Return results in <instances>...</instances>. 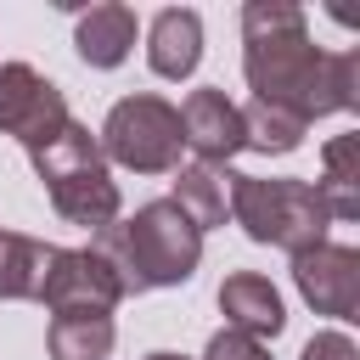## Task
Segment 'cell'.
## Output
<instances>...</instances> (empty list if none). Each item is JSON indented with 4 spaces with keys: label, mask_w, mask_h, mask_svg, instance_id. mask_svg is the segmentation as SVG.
Here are the masks:
<instances>
[{
    "label": "cell",
    "mask_w": 360,
    "mask_h": 360,
    "mask_svg": "<svg viewBox=\"0 0 360 360\" xmlns=\"http://www.w3.org/2000/svg\"><path fill=\"white\" fill-rule=\"evenodd\" d=\"M242 79L253 101L287 107L304 124L360 107V51H321L292 0L242 6Z\"/></svg>",
    "instance_id": "6da1fadb"
},
{
    "label": "cell",
    "mask_w": 360,
    "mask_h": 360,
    "mask_svg": "<svg viewBox=\"0 0 360 360\" xmlns=\"http://www.w3.org/2000/svg\"><path fill=\"white\" fill-rule=\"evenodd\" d=\"M45 197H51V208H56L68 225H79V231H90V236L107 231V225H118V214H124V191H118L112 169H84V174L51 180Z\"/></svg>",
    "instance_id": "8fae6325"
},
{
    "label": "cell",
    "mask_w": 360,
    "mask_h": 360,
    "mask_svg": "<svg viewBox=\"0 0 360 360\" xmlns=\"http://www.w3.org/2000/svg\"><path fill=\"white\" fill-rule=\"evenodd\" d=\"M135 34H141L135 11H129L124 0H101V6H90V11H79V22H73V51H79L84 68H101V73H107V68H124V62H129Z\"/></svg>",
    "instance_id": "7c38bea8"
},
{
    "label": "cell",
    "mask_w": 360,
    "mask_h": 360,
    "mask_svg": "<svg viewBox=\"0 0 360 360\" xmlns=\"http://www.w3.org/2000/svg\"><path fill=\"white\" fill-rule=\"evenodd\" d=\"M90 253L118 276V287L129 298V292H152V287H186L202 264V231L169 197H158V202H141L129 219L96 231Z\"/></svg>",
    "instance_id": "7a4b0ae2"
},
{
    "label": "cell",
    "mask_w": 360,
    "mask_h": 360,
    "mask_svg": "<svg viewBox=\"0 0 360 360\" xmlns=\"http://www.w3.org/2000/svg\"><path fill=\"white\" fill-rule=\"evenodd\" d=\"M68 96L62 84H51L39 68L28 62H0V135H11L17 146H45L62 124H68Z\"/></svg>",
    "instance_id": "5b68a950"
},
{
    "label": "cell",
    "mask_w": 360,
    "mask_h": 360,
    "mask_svg": "<svg viewBox=\"0 0 360 360\" xmlns=\"http://www.w3.org/2000/svg\"><path fill=\"white\" fill-rule=\"evenodd\" d=\"M219 315H225L231 332H248L259 343L281 338V326H287V304H281L276 281L259 276V270H231L219 281Z\"/></svg>",
    "instance_id": "9c48e42d"
},
{
    "label": "cell",
    "mask_w": 360,
    "mask_h": 360,
    "mask_svg": "<svg viewBox=\"0 0 360 360\" xmlns=\"http://www.w3.org/2000/svg\"><path fill=\"white\" fill-rule=\"evenodd\" d=\"M51 242L39 236H22V231H0V298L6 304H28L39 298L45 287V270H51Z\"/></svg>",
    "instance_id": "9a60e30c"
},
{
    "label": "cell",
    "mask_w": 360,
    "mask_h": 360,
    "mask_svg": "<svg viewBox=\"0 0 360 360\" xmlns=\"http://www.w3.org/2000/svg\"><path fill=\"white\" fill-rule=\"evenodd\" d=\"M231 174L225 163H180L174 169V208L197 225V231H225L231 225Z\"/></svg>",
    "instance_id": "4fadbf2b"
},
{
    "label": "cell",
    "mask_w": 360,
    "mask_h": 360,
    "mask_svg": "<svg viewBox=\"0 0 360 360\" xmlns=\"http://www.w3.org/2000/svg\"><path fill=\"white\" fill-rule=\"evenodd\" d=\"M309 135V124L287 107H270V101H248L242 107V152H264V158H287L298 152Z\"/></svg>",
    "instance_id": "ac0fdd59"
},
{
    "label": "cell",
    "mask_w": 360,
    "mask_h": 360,
    "mask_svg": "<svg viewBox=\"0 0 360 360\" xmlns=\"http://www.w3.org/2000/svg\"><path fill=\"white\" fill-rule=\"evenodd\" d=\"M202 360H270V343H259V338H248V332H231V326H219V332L208 338Z\"/></svg>",
    "instance_id": "d6986e66"
},
{
    "label": "cell",
    "mask_w": 360,
    "mask_h": 360,
    "mask_svg": "<svg viewBox=\"0 0 360 360\" xmlns=\"http://www.w3.org/2000/svg\"><path fill=\"white\" fill-rule=\"evenodd\" d=\"M39 304L51 315H112L124 304V287L118 276L84 248H56L51 253V270H45V287H39Z\"/></svg>",
    "instance_id": "52a82bcc"
},
{
    "label": "cell",
    "mask_w": 360,
    "mask_h": 360,
    "mask_svg": "<svg viewBox=\"0 0 360 360\" xmlns=\"http://www.w3.org/2000/svg\"><path fill=\"white\" fill-rule=\"evenodd\" d=\"M292 287L315 315L354 321L360 315V248L349 242H315L292 253Z\"/></svg>",
    "instance_id": "8992f818"
},
{
    "label": "cell",
    "mask_w": 360,
    "mask_h": 360,
    "mask_svg": "<svg viewBox=\"0 0 360 360\" xmlns=\"http://www.w3.org/2000/svg\"><path fill=\"white\" fill-rule=\"evenodd\" d=\"M298 360H360V343H354L343 326H326V332H315V338L304 343Z\"/></svg>",
    "instance_id": "ffe728a7"
},
{
    "label": "cell",
    "mask_w": 360,
    "mask_h": 360,
    "mask_svg": "<svg viewBox=\"0 0 360 360\" xmlns=\"http://www.w3.org/2000/svg\"><path fill=\"white\" fill-rule=\"evenodd\" d=\"M141 360H191V354H174V349H152V354H141Z\"/></svg>",
    "instance_id": "44dd1931"
},
{
    "label": "cell",
    "mask_w": 360,
    "mask_h": 360,
    "mask_svg": "<svg viewBox=\"0 0 360 360\" xmlns=\"http://www.w3.org/2000/svg\"><path fill=\"white\" fill-rule=\"evenodd\" d=\"M202 62V17L191 6H163L152 22H146V68L169 84L191 79Z\"/></svg>",
    "instance_id": "30bf717a"
},
{
    "label": "cell",
    "mask_w": 360,
    "mask_h": 360,
    "mask_svg": "<svg viewBox=\"0 0 360 360\" xmlns=\"http://www.w3.org/2000/svg\"><path fill=\"white\" fill-rule=\"evenodd\" d=\"M96 141H101V158L118 163V169H129V174H174L180 152H186L174 101H163L152 90L112 101Z\"/></svg>",
    "instance_id": "277c9868"
},
{
    "label": "cell",
    "mask_w": 360,
    "mask_h": 360,
    "mask_svg": "<svg viewBox=\"0 0 360 360\" xmlns=\"http://www.w3.org/2000/svg\"><path fill=\"white\" fill-rule=\"evenodd\" d=\"M174 112H180V135H186V146L197 152V163H225V169H231V158L242 152V107H236L225 90L202 84V90H191Z\"/></svg>",
    "instance_id": "ba28073f"
},
{
    "label": "cell",
    "mask_w": 360,
    "mask_h": 360,
    "mask_svg": "<svg viewBox=\"0 0 360 360\" xmlns=\"http://www.w3.org/2000/svg\"><path fill=\"white\" fill-rule=\"evenodd\" d=\"M112 343H118L112 315H51V326H45L51 360H107Z\"/></svg>",
    "instance_id": "e0dca14e"
},
{
    "label": "cell",
    "mask_w": 360,
    "mask_h": 360,
    "mask_svg": "<svg viewBox=\"0 0 360 360\" xmlns=\"http://www.w3.org/2000/svg\"><path fill=\"white\" fill-rule=\"evenodd\" d=\"M28 163H34V174H39V186H51V180H68V174H84V169H107V158H101V141L79 124V118H68L45 146H34L28 152Z\"/></svg>",
    "instance_id": "2e32d148"
},
{
    "label": "cell",
    "mask_w": 360,
    "mask_h": 360,
    "mask_svg": "<svg viewBox=\"0 0 360 360\" xmlns=\"http://www.w3.org/2000/svg\"><path fill=\"white\" fill-rule=\"evenodd\" d=\"M231 219L248 231V242L259 248H281L287 259L326 242V208L315 197L309 180H264V174H231Z\"/></svg>",
    "instance_id": "3957f363"
},
{
    "label": "cell",
    "mask_w": 360,
    "mask_h": 360,
    "mask_svg": "<svg viewBox=\"0 0 360 360\" xmlns=\"http://www.w3.org/2000/svg\"><path fill=\"white\" fill-rule=\"evenodd\" d=\"M309 186L332 225L360 219V135H332L321 146V180H309Z\"/></svg>",
    "instance_id": "5bb4252c"
}]
</instances>
